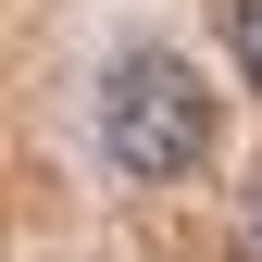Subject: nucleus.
Returning <instances> with one entry per match:
<instances>
[{"label":"nucleus","mask_w":262,"mask_h":262,"mask_svg":"<svg viewBox=\"0 0 262 262\" xmlns=\"http://www.w3.org/2000/svg\"><path fill=\"white\" fill-rule=\"evenodd\" d=\"M88 150H100L125 187H187L212 162V88L187 75L175 50H113L100 88H88Z\"/></svg>","instance_id":"obj_1"},{"label":"nucleus","mask_w":262,"mask_h":262,"mask_svg":"<svg viewBox=\"0 0 262 262\" xmlns=\"http://www.w3.org/2000/svg\"><path fill=\"white\" fill-rule=\"evenodd\" d=\"M225 62L262 88V0H225Z\"/></svg>","instance_id":"obj_2"},{"label":"nucleus","mask_w":262,"mask_h":262,"mask_svg":"<svg viewBox=\"0 0 262 262\" xmlns=\"http://www.w3.org/2000/svg\"><path fill=\"white\" fill-rule=\"evenodd\" d=\"M237 250H250V262H262V187H250V212H237Z\"/></svg>","instance_id":"obj_3"}]
</instances>
